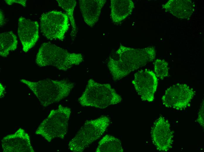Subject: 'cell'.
Instances as JSON below:
<instances>
[{"label": "cell", "mask_w": 204, "mask_h": 152, "mask_svg": "<svg viewBox=\"0 0 204 152\" xmlns=\"http://www.w3.org/2000/svg\"><path fill=\"white\" fill-rule=\"evenodd\" d=\"M59 6L66 12L72 27L70 34L72 37H75L77 33L76 26L74 18V12L76 4L75 0H57Z\"/></svg>", "instance_id": "ac0fdd59"}, {"label": "cell", "mask_w": 204, "mask_h": 152, "mask_svg": "<svg viewBox=\"0 0 204 152\" xmlns=\"http://www.w3.org/2000/svg\"><path fill=\"white\" fill-rule=\"evenodd\" d=\"M0 97H3L4 95L5 87L1 83H0Z\"/></svg>", "instance_id": "7402d4cb"}, {"label": "cell", "mask_w": 204, "mask_h": 152, "mask_svg": "<svg viewBox=\"0 0 204 152\" xmlns=\"http://www.w3.org/2000/svg\"><path fill=\"white\" fill-rule=\"evenodd\" d=\"M156 56L153 46L135 49L120 45L115 53L109 57L107 67L113 80H119L153 61Z\"/></svg>", "instance_id": "6da1fadb"}, {"label": "cell", "mask_w": 204, "mask_h": 152, "mask_svg": "<svg viewBox=\"0 0 204 152\" xmlns=\"http://www.w3.org/2000/svg\"><path fill=\"white\" fill-rule=\"evenodd\" d=\"M17 37L12 32H3L0 34V55L2 57H6L11 51L17 48Z\"/></svg>", "instance_id": "2e32d148"}, {"label": "cell", "mask_w": 204, "mask_h": 152, "mask_svg": "<svg viewBox=\"0 0 204 152\" xmlns=\"http://www.w3.org/2000/svg\"><path fill=\"white\" fill-rule=\"evenodd\" d=\"M105 0H80V11L85 22L93 27L98 21Z\"/></svg>", "instance_id": "4fadbf2b"}, {"label": "cell", "mask_w": 204, "mask_h": 152, "mask_svg": "<svg viewBox=\"0 0 204 152\" xmlns=\"http://www.w3.org/2000/svg\"><path fill=\"white\" fill-rule=\"evenodd\" d=\"M6 3L8 4V5H10L14 3H16L22 5L24 7H25L26 6V0H4Z\"/></svg>", "instance_id": "44dd1931"}, {"label": "cell", "mask_w": 204, "mask_h": 152, "mask_svg": "<svg viewBox=\"0 0 204 152\" xmlns=\"http://www.w3.org/2000/svg\"><path fill=\"white\" fill-rule=\"evenodd\" d=\"M154 69L156 76L161 80L169 75L168 63L164 59H157L154 62Z\"/></svg>", "instance_id": "d6986e66"}, {"label": "cell", "mask_w": 204, "mask_h": 152, "mask_svg": "<svg viewBox=\"0 0 204 152\" xmlns=\"http://www.w3.org/2000/svg\"><path fill=\"white\" fill-rule=\"evenodd\" d=\"M4 16L3 13L0 9V26L1 27L4 24Z\"/></svg>", "instance_id": "603a6c76"}, {"label": "cell", "mask_w": 204, "mask_h": 152, "mask_svg": "<svg viewBox=\"0 0 204 152\" xmlns=\"http://www.w3.org/2000/svg\"><path fill=\"white\" fill-rule=\"evenodd\" d=\"M122 98L109 84H100L90 79L82 95L78 99L80 104L84 107L101 109L118 103Z\"/></svg>", "instance_id": "277c9868"}, {"label": "cell", "mask_w": 204, "mask_h": 152, "mask_svg": "<svg viewBox=\"0 0 204 152\" xmlns=\"http://www.w3.org/2000/svg\"><path fill=\"white\" fill-rule=\"evenodd\" d=\"M20 81L28 87L44 107L66 97L74 86V83L65 80L47 79L33 82L21 79Z\"/></svg>", "instance_id": "7a4b0ae2"}, {"label": "cell", "mask_w": 204, "mask_h": 152, "mask_svg": "<svg viewBox=\"0 0 204 152\" xmlns=\"http://www.w3.org/2000/svg\"><path fill=\"white\" fill-rule=\"evenodd\" d=\"M195 5L191 0H170L162 8L178 18L189 19L194 11Z\"/></svg>", "instance_id": "5bb4252c"}, {"label": "cell", "mask_w": 204, "mask_h": 152, "mask_svg": "<svg viewBox=\"0 0 204 152\" xmlns=\"http://www.w3.org/2000/svg\"><path fill=\"white\" fill-rule=\"evenodd\" d=\"M151 134L152 142L158 151L167 152L171 148L173 133L169 122L164 117L160 116L155 121Z\"/></svg>", "instance_id": "30bf717a"}, {"label": "cell", "mask_w": 204, "mask_h": 152, "mask_svg": "<svg viewBox=\"0 0 204 152\" xmlns=\"http://www.w3.org/2000/svg\"><path fill=\"white\" fill-rule=\"evenodd\" d=\"M204 101L201 104L198 113L197 122L203 128L204 127Z\"/></svg>", "instance_id": "ffe728a7"}, {"label": "cell", "mask_w": 204, "mask_h": 152, "mask_svg": "<svg viewBox=\"0 0 204 152\" xmlns=\"http://www.w3.org/2000/svg\"><path fill=\"white\" fill-rule=\"evenodd\" d=\"M83 60L81 53H71L54 44L45 42L38 50L35 63L40 67L52 66L60 70L67 71L79 65Z\"/></svg>", "instance_id": "3957f363"}, {"label": "cell", "mask_w": 204, "mask_h": 152, "mask_svg": "<svg viewBox=\"0 0 204 152\" xmlns=\"http://www.w3.org/2000/svg\"><path fill=\"white\" fill-rule=\"evenodd\" d=\"M132 83L142 101L149 102L153 101L158 81L153 71L145 69L136 72Z\"/></svg>", "instance_id": "9c48e42d"}, {"label": "cell", "mask_w": 204, "mask_h": 152, "mask_svg": "<svg viewBox=\"0 0 204 152\" xmlns=\"http://www.w3.org/2000/svg\"><path fill=\"white\" fill-rule=\"evenodd\" d=\"M195 94L193 89L186 84H177L167 88L162 101L166 107L177 110H184L190 106Z\"/></svg>", "instance_id": "ba28073f"}, {"label": "cell", "mask_w": 204, "mask_h": 152, "mask_svg": "<svg viewBox=\"0 0 204 152\" xmlns=\"http://www.w3.org/2000/svg\"><path fill=\"white\" fill-rule=\"evenodd\" d=\"M123 150L120 140L114 137L106 135L98 143L96 152H123Z\"/></svg>", "instance_id": "e0dca14e"}, {"label": "cell", "mask_w": 204, "mask_h": 152, "mask_svg": "<svg viewBox=\"0 0 204 152\" xmlns=\"http://www.w3.org/2000/svg\"><path fill=\"white\" fill-rule=\"evenodd\" d=\"M110 123V118L104 115L86 120L69 141V149L73 152H83L103 135Z\"/></svg>", "instance_id": "8992f818"}, {"label": "cell", "mask_w": 204, "mask_h": 152, "mask_svg": "<svg viewBox=\"0 0 204 152\" xmlns=\"http://www.w3.org/2000/svg\"><path fill=\"white\" fill-rule=\"evenodd\" d=\"M67 15L56 10L50 11L41 15L40 27L43 35L50 40H63L69 28Z\"/></svg>", "instance_id": "52a82bcc"}, {"label": "cell", "mask_w": 204, "mask_h": 152, "mask_svg": "<svg viewBox=\"0 0 204 152\" xmlns=\"http://www.w3.org/2000/svg\"><path fill=\"white\" fill-rule=\"evenodd\" d=\"M110 16L113 23L118 24L131 13L134 4L131 0H111Z\"/></svg>", "instance_id": "9a60e30c"}, {"label": "cell", "mask_w": 204, "mask_h": 152, "mask_svg": "<svg viewBox=\"0 0 204 152\" xmlns=\"http://www.w3.org/2000/svg\"><path fill=\"white\" fill-rule=\"evenodd\" d=\"M4 152H34L30 136L23 128L7 135L1 140Z\"/></svg>", "instance_id": "8fae6325"}, {"label": "cell", "mask_w": 204, "mask_h": 152, "mask_svg": "<svg viewBox=\"0 0 204 152\" xmlns=\"http://www.w3.org/2000/svg\"><path fill=\"white\" fill-rule=\"evenodd\" d=\"M71 109L59 105L51 110L47 117L40 124L35 132L49 142L55 138L63 139L68 131Z\"/></svg>", "instance_id": "5b68a950"}, {"label": "cell", "mask_w": 204, "mask_h": 152, "mask_svg": "<svg viewBox=\"0 0 204 152\" xmlns=\"http://www.w3.org/2000/svg\"><path fill=\"white\" fill-rule=\"evenodd\" d=\"M38 23L23 17L18 20V33L23 47V50L27 52L33 48L39 37Z\"/></svg>", "instance_id": "7c38bea8"}]
</instances>
